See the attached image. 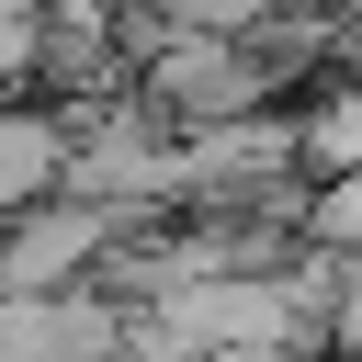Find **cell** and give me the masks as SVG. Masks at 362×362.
Listing matches in <instances>:
<instances>
[]
</instances>
